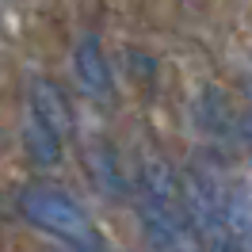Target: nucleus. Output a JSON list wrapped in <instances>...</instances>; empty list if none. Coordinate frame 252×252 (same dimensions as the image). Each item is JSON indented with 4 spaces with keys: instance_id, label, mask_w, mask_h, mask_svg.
Returning <instances> with one entry per match:
<instances>
[{
    "instance_id": "39448f33",
    "label": "nucleus",
    "mask_w": 252,
    "mask_h": 252,
    "mask_svg": "<svg viewBox=\"0 0 252 252\" xmlns=\"http://www.w3.org/2000/svg\"><path fill=\"white\" fill-rule=\"evenodd\" d=\"M31 111L58 134V138H65V134L73 130V115H69V107H65L62 88H58L54 80H46V77L31 84Z\"/></svg>"
},
{
    "instance_id": "423d86ee",
    "label": "nucleus",
    "mask_w": 252,
    "mask_h": 252,
    "mask_svg": "<svg viewBox=\"0 0 252 252\" xmlns=\"http://www.w3.org/2000/svg\"><path fill=\"white\" fill-rule=\"evenodd\" d=\"M23 149H27L31 164H38V168H54L62 160V138L34 111H27V119H23Z\"/></svg>"
},
{
    "instance_id": "f257e3e1",
    "label": "nucleus",
    "mask_w": 252,
    "mask_h": 252,
    "mask_svg": "<svg viewBox=\"0 0 252 252\" xmlns=\"http://www.w3.org/2000/svg\"><path fill=\"white\" fill-rule=\"evenodd\" d=\"M138 210H142L145 237L157 252H203L191 233L188 210H184V188L176 184L168 164L145 160L138 180Z\"/></svg>"
},
{
    "instance_id": "f03ea898",
    "label": "nucleus",
    "mask_w": 252,
    "mask_h": 252,
    "mask_svg": "<svg viewBox=\"0 0 252 252\" xmlns=\"http://www.w3.org/2000/svg\"><path fill=\"white\" fill-rule=\"evenodd\" d=\"M19 214L31 225H38V229L54 233L58 241H65L73 252H99L103 249V241L95 233V225L88 221V214L80 210V203L69 199L58 188H46V184L23 188L19 191Z\"/></svg>"
},
{
    "instance_id": "6e6552de",
    "label": "nucleus",
    "mask_w": 252,
    "mask_h": 252,
    "mask_svg": "<svg viewBox=\"0 0 252 252\" xmlns=\"http://www.w3.org/2000/svg\"><path fill=\"white\" fill-rule=\"evenodd\" d=\"M88 168H92V180L99 184V191H103L107 199H123L126 180H123V172H119V160L111 157L107 149H92V157H88Z\"/></svg>"
},
{
    "instance_id": "7ed1b4c3",
    "label": "nucleus",
    "mask_w": 252,
    "mask_h": 252,
    "mask_svg": "<svg viewBox=\"0 0 252 252\" xmlns=\"http://www.w3.org/2000/svg\"><path fill=\"white\" fill-rule=\"evenodd\" d=\"M225 199H229V191L206 168H195L188 176V184H184V210H188L191 233H195L203 252H237Z\"/></svg>"
},
{
    "instance_id": "0eeeda50",
    "label": "nucleus",
    "mask_w": 252,
    "mask_h": 252,
    "mask_svg": "<svg viewBox=\"0 0 252 252\" xmlns=\"http://www.w3.org/2000/svg\"><path fill=\"white\" fill-rule=\"evenodd\" d=\"M225 210H229V229H233L237 252H252V199L245 188H233L229 199H225Z\"/></svg>"
},
{
    "instance_id": "1a4fd4ad",
    "label": "nucleus",
    "mask_w": 252,
    "mask_h": 252,
    "mask_svg": "<svg viewBox=\"0 0 252 252\" xmlns=\"http://www.w3.org/2000/svg\"><path fill=\"white\" fill-rule=\"evenodd\" d=\"M245 142H249V153H252V119L245 123Z\"/></svg>"
},
{
    "instance_id": "20e7f679",
    "label": "nucleus",
    "mask_w": 252,
    "mask_h": 252,
    "mask_svg": "<svg viewBox=\"0 0 252 252\" xmlns=\"http://www.w3.org/2000/svg\"><path fill=\"white\" fill-rule=\"evenodd\" d=\"M73 73H77L80 88L95 99H111V73H107V58L92 34L80 38L77 50H73Z\"/></svg>"
}]
</instances>
